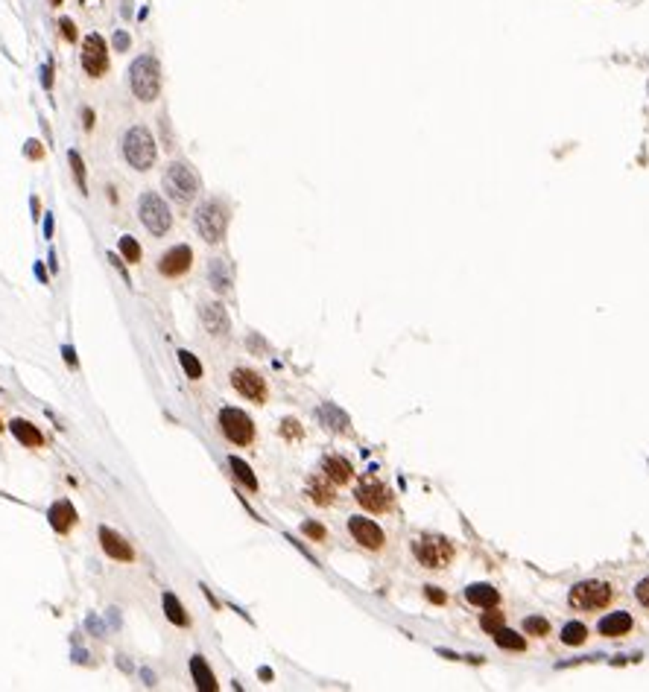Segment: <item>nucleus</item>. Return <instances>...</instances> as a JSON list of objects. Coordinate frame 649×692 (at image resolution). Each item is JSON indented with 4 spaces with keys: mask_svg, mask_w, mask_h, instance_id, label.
Listing matches in <instances>:
<instances>
[{
    "mask_svg": "<svg viewBox=\"0 0 649 692\" xmlns=\"http://www.w3.org/2000/svg\"><path fill=\"white\" fill-rule=\"evenodd\" d=\"M129 85H132V94L138 96L141 103L158 100V94H161V65H158V59L152 53H143L132 61Z\"/></svg>",
    "mask_w": 649,
    "mask_h": 692,
    "instance_id": "f257e3e1",
    "label": "nucleus"
},
{
    "mask_svg": "<svg viewBox=\"0 0 649 692\" xmlns=\"http://www.w3.org/2000/svg\"><path fill=\"white\" fill-rule=\"evenodd\" d=\"M161 181H164V193L179 205H188L199 196V176H196V170L188 161H173V164L164 170Z\"/></svg>",
    "mask_w": 649,
    "mask_h": 692,
    "instance_id": "f03ea898",
    "label": "nucleus"
},
{
    "mask_svg": "<svg viewBox=\"0 0 649 692\" xmlns=\"http://www.w3.org/2000/svg\"><path fill=\"white\" fill-rule=\"evenodd\" d=\"M193 222H196V231L202 234L205 243H223L226 231H228V207L219 199H208L196 207Z\"/></svg>",
    "mask_w": 649,
    "mask_h": 692,
    "instance_id": "7ed1b4c3",
    "label": "nucleus"
},
{
    "mask_svg": "<svg viewBox=\"0 0 649 692\" xmlns=\"http://www.w3.org/2000/svg\"><path fill=\"white\" fill-rule=\"evenodd\" d=\"M123 158L129 161L132 170H150L155 164V141L146 126H132L123 134Z\"/></svg>",
    "mask_w": 649,
    "mask_h": 692,
    "instance_id": "20e7f679",
    "label": "nucleus"
},
{
    "mask_svg": "<svg viewBox=\"0 0 649 692\" xmlns=\"http://www.w3.org/2000/svg\"><path fill=\"white\" fill-rule=\"evenodd\" d=\"M611 599H615V587L608 582H599V578H588V582L573 584L568 596L570 608L577 611H603L611 604Z\"/></svg>",
    "mask_w": 649,
    "mask_h": 692,
    "instance_id": "39448f33",
    "label": "nucleus"
},
{
    "mask_svg": "<svg viewBox=\"0 0 649 692\" xmlns=\"http://www.w3.org/2000/svg\"><path fill=\"white\" fill-rule=\"evenodd\" d=\"M415 558H419L421 567H427V570H445V567L454 561V543H450L448 538L442 535H421L419 540H415Z\"/></svg>",
    "mask_w": 649,
    "mask_h": 692,
    "instance_id": "423d86ee",
    "label": "nucleus"
},
{
    "mask_svg": "<svg viewBox=\"0 0 649 692\" xmlns=\"http://www.w3.org/2000/svg\"><path fill=\"white\" fill-rule=\"evenodd\" d=\"M138 216L146 225V231L155 234V237H164V234L170 231V225H173V214H170L167 202L152 190H146L138 199Z\"/></svg>",
    "mask_w": 649,
    "mask_h": 692,
    "instance_id": "0eeeda50",
    "label": "nucleus"
},
{
    "mask_svg": "<svg viewBox=\"0 0 649 692\" xmlns=\"http://www.w3.org/2000/svg\"><path fill=\"white\" fill-rule=\"evenodd\" d=\"M219 427H223V436L237 444V447H246V444L254 441V424L252 418L243 412V409H234V406H226L223 412H219Z\"/></svg>",
    "mask_w": 649,
    "mask_h": 692,
    "instance_id": "6e6552de",
    "label": "nucleus"
},
{
    "mask_svg": "<svg viewBox=\"0 0 649 692\" xmlns=\"http://www.w3.org/2000/svg\"><path fill=\"white\" fill-rule=\"evenodd\" d=\"M354 500H357L366 511H372V514H381V511H386L389 509V502H392V493H389V488L383 485L377 476H372V474H366L360 482H357V488H354Z\"/></svg>",
    "mask_w": 649,
    "mask_h": 692,
    "instance_id": "1a4fd4ad",
    "label": "nucleus"
},
{
    "mask_svg": "<svg viewBox=\"0 0 649 692\" xmlns=\"http://www.w3.org/2000/svg\"><path fill=\"white\" fill-rule=\"evenodd\" d=\"M82 70L94 79H100L108 70V53H106L103 35H97V32L85 35V41H82Z\"/></svg>",
    "mask_w": 649,
    "mask_h": 692,
    "instance_id": "9d476101",
    "label": "nucleus"
},
{
    "mask_svg": "<svg viewBox=\"0 0 649 692\" xmlns=\"http://www.w3.org/2000/svg\"><path fill=\"white\" fill-rule=\"evenodd\" d=\"M348 532H351L354 540L360 543V547L372 549V552L383 549V543H386V538H383V532H381V526H377L375 520H369V517H363V514L348 517Z\"/></svg>",
    "mask_w": 649,
    "mask_h": 692,
    "instance_id": "9b49d317",
    "label": "nucleus"
},
{
    "mask_svg": "<svg viewBox=\"0 0 649 692\" xmlns=\"http://www.w3.org/2000/svg\"><path fill=\"white\" fill-rule=\"evenodd\" d=\"M231 386L252 403L266 400V383L258 372H252V368H234V372H231Z\"/></svg>",
    "mask_w": 649,
    "mask_h": 692,
    "instance_id": "f8f14e48",
    "label": "nucleus"
},
{
    "mask_svg": "<svg viewBox=\"0 0 649 692\" xmlns=\"http://www.w3.org/2000/svg\"><path fill=\"white\" fill-rule=\"evenodd\" d=\"M190 263H193L190 245H173L167 254H161V261H158V272H161L164 278H181L190 269Z\"/></svg>",
    "mask_w": 649,
    "mask_h": 692,
    "instance_id": "ddd939ff",
    "label": "nucleus"
},
{
    "mask_svg": "<svg viewBox=\"0 0 649 692\" xmlns=\"http://www.w3.org/2000/svg\"><path fill=\"white\" fill-rule=\"evenodd\" d=\"M199 318H202V327L211 333V336H228L231 321H228V313H226L223 304H217V301L202 304L199 307Z\"/></svg>",
    "mask_w": 649,
    "mask_h": 692,
    "instance_id": "4468645a",
    "label": "nucleus"
},
{
    "mask_svg": "<svg viewBox=\"0 0 649 692\" xmlns=\"http://www.w3.org/2000/svg\"><path fill=\"white\" fill-rule=\"evenodd\" d=\"M100 543H103V552L114 561H132L134 558V549L129 547V543L117 532H112V529H106V526L100 529Z\"/></svg>",
    "mask_w": 649,
    "mask_h": 692,
    "instance_id": "2eb2a0df",
    "label": "nucleus"
},
{
    "mask_svg": "<svg viewBox=\"0 0 649 692\" xmlns=\"http://www.w3.org/2000/svg\"><path fill=\"white\" fill-rule=\"evenodd\" d=\"M316 418H319V424L325 429H330V432H342V436H348V432H351L348 415L342 412L339 406H334V403H322L319 409H316Z\"/></svg>",
    "mask_w": 649,
    "mask_h": 692,
    "instance_id": "dca6fc26",
    "label": "nucleus"
},
{
    "mask_svg": "<svg viewBox=\"0 0 649 692\" xmlns=\"http://www.w3.org/2000/svg\"><path fill=\"white\" fill-rule=\"evenodd\" d=\"M50 526L56 529L59 535H65V532H70L73 529V523H77V509L70 505V500H56L53 505H50Z\"/></svg>",
    "mask_w": 649,
    "mask_h": 692,
    "instance_id": "f3484780",
    "label": "nucleus"
},
{
    "mask_svg": "<svg viewBox=\"0 0 649 692\" xmlns=\"http://www.w3.org/2000/svg\"><path fill=\"white\" fill-rule=\"evenodd\" d=\"M322 474L334 482V485H346V482H351V476H354V467H351L348 459H342V456H325Z\"/></svg>",
    "mask_w": 649,
    "mask_h": 692,
    "instance_id": "a211bd4d",
    "label": "nucleus"
},
{
    "mask_svg": "<svg viewBox=\"0 0 649 692\" xmlns=\"http://www.w3.org/2000/svg\"><path fill=\"white\" fill-rule=\"evenodd\" d=\"M632 631V616L626 611H617V613H608L599 620V634L603 637H623Z\"/></svg>",
    "mask_w": 649,
    "mask_h": 692,
    "instance_id": "6ab92c4d",
    "label": "nucleus"
},
{
    "mask_svg": "<svg viewBox=\"0 0 649 692\" xmlns=\"http://www.w3.org/2000/svg\"><path fill=\"white\" fill-rule=\"evenodd\" d=\"M308 497H310L316 505H330V502H334V497H337L334 482H330L325 474L310 476V482H308Z\"/></svg>",
    "mask_w": 649,
    "mask_h": 692,
    "instance_id": "aec40b11",
    "label": "nucleus"
},
{
    "mask_svg": "<svg viewBox=\"0 0 649 692\" xmlns=\"http://www.w3.org/2000/svg\"><path fill=\"white\" fill-rule=\"evenodd\" d=\"M190 675H193V684H196V689H202V692H217V678H214V672H211V666L205 663V658H190Z\"/></svg>",
    "mask_w": 649,
    "mask_h": 692,
    "instance_id": "412c9836",
    "label": "nucleus"
},
{
    "mask_svg": "<svg viewBox=\"0 0 649 692\" xmlns=\"http://www.w3.org/2000/svg\"><path fill=\"white\" fill-rule=\"evenodd\" d=\"M465 599H468L471 604H477V608H497L500 604V593L492 587V584H471L468 590H465Z\"/></svg>",
    "mask_w": 649,
    "mask_h": 692,
    "instance_id": "4be33fe9",
    "label": "nucleus"
},
{
    "mask_svg": "<svg viewBox=\"0 0 649 692\" xmlns=\"http://www.w3.org/2000/svg\"><path fill=\"white\" fill-rule=\"evenodd\" d=\"M208 281H211V287L217 292H228L231 289V281H234V272H231V266L226 261H211V266H208Z\"/></svg>",
    "mask_w": 649,
    "mask_h": 692,
    "instance_id": "5701e85b",
    "label": "nucleus"
},
{
    "mask_svg": "<svg viewBox=\"0 0 649 692\" xmlns=\"http://www.w3.org/2000/svg\"><path fill=\"white\" fill-rule=\"evenodd\" d=\"M9 429L15 432V438L23 444V447H41L44 444V436L30 421H23V418H15V421L9 424Z\"/></svg>",
    "mask_w": 649,
    "mask_h": 692,
    "instance_id": "b1692460",
    "label": "nucleus"
},
{
    "mask_svg": "<svg viewBox=\"0 0 649 692\" xmlns=\"http://www.w3.org/2000/svg\"><path fill=\"white\" fill-rule=\"evenodd\" d=\"M161 604H164V613H167V620L173 622V625H179V628H185V625H190V616H188V611L181 608V602L173 596V593H164L161 596Z\"/></svg>",
    "mask_w": 649,
    "mask_h": 692,
    "instance_id": "393cba45",
    "label": "nucleus"
},
{
    "mask_svg": "<svg viewBox=\"0 0 649 692\" xmlns=\"http://www.w3.org/2000/svg\"><path fill=\"white\" fill-rule=\"evenodd\" d=\"M228 465H231V471H234V476L246 485L249 491H258V479H254V474H252V467L243 462V459H237V456H231L228 459Z\"/></svg>",
    "mask_w": 649,
    "mask_h": 692,
    "instance_id": "a878e982",
    "label": "nucleus"
},
{
    "mask_svg": "<svg viewBox=\"0 0 649 692\" xmlns=\"http://www.w3.org/2000/svg\"><path fill=\"white\" fill-rule=\"evenodd\" d=\"M495 642L500 649H509V651H523L526 649V640L515 631H509V628H500V631H495Z\"/></svg>",
    "mask_w": 649,
    "mask_h": 692,
    "instance_id": "bb28decb",
    "label": "nucleus"
},
{
    "mask_svg": "<svg viewBox=\"0 0 649 692\" xmlns=\"http://www.w3.org/2000/svg\"><path fill=\"white\" fill-rule=\"evenodd\" d=\"M585 640H588V628L582 622H568L561 628V642L565 646H582Z\"/></svg>",
    "mask_w": 649,
    "mask_h": 692,
    "instance_id": "cd10ccee",
    "label": "nucleus"
},
{
    "mask_svg": "<svg viewBox=\"0 0 649 692\" xmlns=\"http://www.w3.org/2000/svg\"><path fill=\"white\" fill-rule=\"evenodd\" d=\"M68 161H70L73 179H77V184H79L82 196H88V184H85V161H82V155H79L77 150H70V152H68Z\"/></svg>",
    "mask_w": 649,
    "mask_h": 692,
    "instance_id": "c85d7f7f",
    "label": "nucleus"
},
{
    "mask_svg": "<svg viewBox=\"0 0 649 692\" xmlns=\"http://www.w3.org/2000/svg\"><path fill=\"white\" fill-rule=\"evenodd\" d=\"M179 363H181V368H185V374L190 380H199L202 377V365H199V360H196L190 351H179Z\"/></svg>",
    "mask_w": 649,
    "mask_h": 692,
    "instance_id": "c756f323",
    "label": "nucleus"
},
{
    "mask_svg": "<svg viewBox=\"0 0 649 692\" xmlns=\"http://www.w3.org/2000/svg\"><path fill=\"white\" fill-rule=\"evenodd\" d=\"M523 628H526V634L530 637H547L550 634V622L544 620V616H526Z\"/></svg>",
    "mask_w": 649,
    "mask_h": 692,
    "instance_id": "7c9ffc66",
    "label": "nucleus"
},
{
    "mask_svg": "<svg viewBox=\"0 0 649 692\" xmlns=\"http://www.w3.org/2000/svg\"><path fill=\"white\" fill-rule=\"evenodd\" d=\"M503 622H506L503 613L495 611V608H488V613L480 620V628H483V631H488V634H495V631H500V628H503Z\"/></svg>",
    "mask_w": 649,
    "mask_h": 692,
    "instance_id": "2f4dec72",
    "label": "nucleus"
},
{
    "mask_svg": "<svg viewBox=\"0 0 649 692\" xmlns=\"http://www.w3.org/2000/svg\"><path fill=\"white\" fill-rule=\"evenodd\" d=\"M120 252H123V257H126L129 263H138L141 261V245H138V240H134V237H129V234H126V237H120Z\"/></svg>",
    "mask_w": 649,
    "mask_h": 692,
    "instance_id": "473e14b6",
    "label": "nucleus"
},
{
    "mask_svg": "<svg viewBox=\"0 0 649 692\" xmlns=\"http://www.w3.org/2000/svg\"><path fill=\"white\" fill-rule=\"evenodd\" d=\"M281 436L284 438H301L304 429H301V424L296 421V418H284V421H281Z\"/></svg>",
    "mask_w": 649,
    "mask_h": 692,
    "instance_id": "72a5a7b5",
    "label": "nucleus"
},
{
    "mask_svg": "<svg viewBox=\"0 0 649 692\" xmlns=\"http://www.w3.org/2000/svg\"><path fill=\"white\" fill-rule=\"evenodd\" d=\"M301 532L308 535L310 540H325V526H319V523H313V520H308V523H301Z\"/></svg>",
    "mask_w": 649,
    "mask_h": 692,
    "instance_id": "f704fd0d",
    "label": "nucleus"
},
{
    "mask_svg": "<svg viewBox=\"0 0 649 692\" xmlns=\"http://www.w3.org/2000/svg\"><path fill=\"white\" fill-rule=\"evenodd\" d=\"M635 599H638V602L643 604V608L649 611V576H646V578H641L638 587H635Z\"/></svg>",
    "mask_w": 649,
    "mask_h": 692,
    "instance_id": "c9c22d12",
    "label": "nucleus"
},
{
    "mask_svg": "<svg viewBox=\"0 0 649 692\" xmlns=\"http://www.w3.org/2000/svg\"><path fill=\"white\" fill-rule=\"evenodd\" d=\"M59 27H62V39L65 41H77V23H73L70 18H62V21H59Z\"/></svg>",
    "mask_w": 649,
    "mask_h": 692,
    "instance_id": "e433bc0d",
    "label": "nucleus"
},
{
    "mask_svg": "<svg viewBox=\"0 0 649 692\" xmlns=\"http://www.w3.org/2000/svg\"><path fill=\"white\" fill-rule=\"evenodd\" d=\"M23 152H27V158L39 161V158H44V146H41L39 141H27V146H23Z\"/></svg>",
    "mask_w": 649,
    "mask_h": 692,
    "instance_id": "4c0bfd02",
    "label": "nucleus"
},
{
    "mask_svg": "<svg viewBox=\"0 0 649 692\" xmlns=\"http://www.w3.org/2000/svg\"><path fill=\"white\" fill-rule=\"evenodd\" d=\"M424 596H427V599H430L433 604H445V602H448V596H445V593H442V590H439V587H430V584H427V587H424Z\"/></svg>",
    "mask_w": 649,
    "mask_h": 692,
    "instance_id": "58836bf2",
    "label": "nucleus"
},
{
    "mask_svg": "<svg viewBox=\"0 0 649 692\" xmlns=\"http://www.w3.org/2000/svg\"><path fill=\"white\" fill-rule=\"evenodd\" d=\"M114 50H117V53H126V50H129V35H126L123 30L114 32Z\"/></svg>",
    "mask_w": 649,
    "mask_h": 692,
    "instance_id": "ea45409f",
    "label": "nucleus"
},
{
    "mask_svg": "<svg viewBox=\"0 0 649 692\" xmlns=\"http://www.w3.org/2000/svg\"><path fill=\"white\" fill-rule=\"evenodd\" d=\"M44 77H41V82H44V88H53V65H50V61H47V65H44Z\"/></svg>",
    "mask_w": 649,
    "mask_h": 692,
    "instance_id": "a19ab883",
    "label": "nucleus"
},
{
    "mask_svg": "<svg viewBox=\"0 0 649 692\" xmlns=\"http://www.w3.org/2000/svg\"><path fill=\"white\" fill-rule=\"evenodd\" d=\"M82 120H85V123H82L85 129H94V111H91V108H82Z\"/></svg>",
    "mask_w": 649,
    "mask_h": 692,
    "instance_id": "79ce46f5",
    "label": "nucleus"
},
{
    "mask_svg": "<svg viewBox=\"0 0 649 692\" xmlns=\"http://www.w3.org/2000/svg\"><path fill=\"white\" fill-rule=\"evenodd\" d=\"M62 354H65V363H68V365H77V351H73L70 345H65Z\"/></svg>",
    "mask_w": 649,
    "mask_h": 692,
    "instance_id": "37998d69",
    "label": "nucleus"
},
{
    "mask_svg": "<svg viewBox=\"0 0 649 692\" xmlns=\"http://www.w3.org/2000/svg\"><path fill=\"white\" fill-rule=\"evenodd\" d=\"M108 261H112V263H114V266L120 269V275H123V278L129 281V275H126V266H123V263H120V261H117V254H108Z\"/></svg>",
    "mask_w": 649,
    "mask_h": 692,
    "instance_id": "c03bdc74",
    "label": "nucleus"
},
{
    "mask_svg": "<svg viewBox=\"0 0 649 692\" xmlns=\"http://www.w3.org/2000/svg\"><path fill=\"white\" fill-rule=\"evenodd\" d=\"M44 234H47V237L53 234V219H50V214H47V222H44Z\"/></svg>",
    "mask_w": 649,
    "mask_h": 692,
    "instance_id": "a18cd8bd",
    "label": "nucleus"
},
{
    "mask_svg": "<svg viewBox=\"0 0 649 692\" xmlns=\"http://www.w3.org/2000/svg\"><path fill=\"white\" fill-rule=\"evenodd\" d=\"M50 3H53V6H62V0H50Z\"/></svg>",
    "mask_w": 649,
    "mask_h": 692,
    "instance_id": "49530a36",
    "label": "nucleus"
},
{
    "mask_svg": "<svg viewBox=\"0 0 649 692\" xmlns=\"http://www.w3.org/2000/svg\"><path fill=\"white\" fill-rule=\"evenodd\" d=\"M0 429H3V421H0Z\"/></svg>",
    "mask_w": 649,
    "mask_h": 692,
    "instance_id": "de8ad7c7",
    "label": "nucleus"
}]
</instances>
